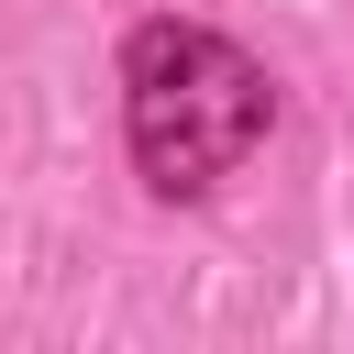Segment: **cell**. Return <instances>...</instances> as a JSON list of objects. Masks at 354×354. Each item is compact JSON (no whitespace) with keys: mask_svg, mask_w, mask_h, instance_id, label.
Listing matches in <instances>:
<instances>
[{"mask_svg":"<svg viewBox=\"0 0 354 354\" xmlns=\"http://www.w3.org/2000/svg\"><path fill=\"white\" fill-rule=\"evenodd\" d=\"M266 133V77L188 22H155L133 44V155L155 188H210L221 166H243Z\"/></svg>","mask_w":354,"mask_h":354,"instance_id":"6da1fadb","label":"cell"}]
</instances>
